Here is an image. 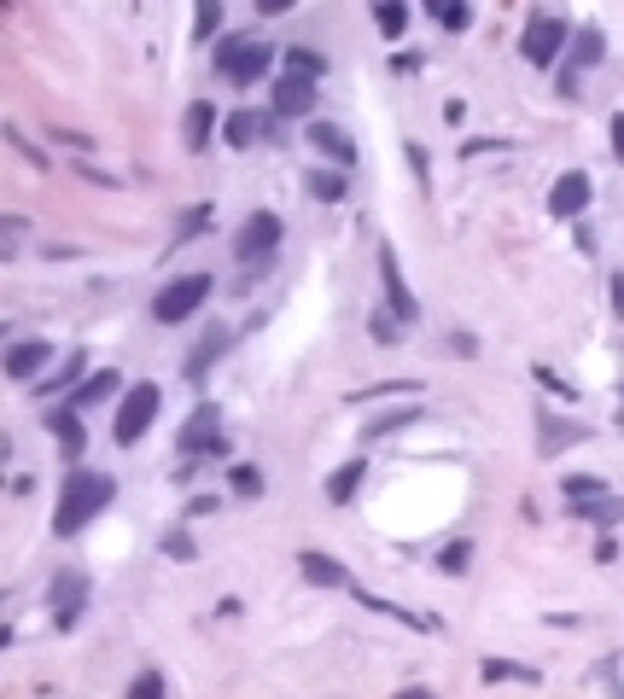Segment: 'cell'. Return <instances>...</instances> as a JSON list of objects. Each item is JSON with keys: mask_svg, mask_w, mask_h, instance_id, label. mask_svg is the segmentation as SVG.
Here are the masks:
<instances>
[{"mask_svg": "<svg viewBox=\"0 0 624 699\" xmlns=\"http://www.w3.org/2000/svg\"><path fill=\"white\" fill-rule=\"evenodd\" d=\"M117 496L111 472H94V466H70L65 472V490H59V507H53V531L59 536H76L94 513H105Z\"/></svg>", "mask_w": 624, "mask_h": 699, "instance_id": "obj_1", "label": "cell"}, {"mask_svg": "<svg viewBox=\"0 0 624 699\" xmlns=\"http://www.w3.org/2000/svg\"><path fill=\"white\" fill-rule=\"evenodd\" d=\"M210 298V274H181V280H170L158 298H152V315L164 321V327H181V321H193L199 309H205Z\"/></svg>", "mask_w": 624, "mask_h": 699, "instance_id": "obj_2", "label": "cell"}, {"mask_svg": "<svg viewBox=\"0 0 624 699\" xmlns=\"http://www.w3.org/2000/svg\"><path fill=\"white\" fill-rule=\"evenodd\" d=\"M205 455H228V437H222V408L216 402H199L181 426V461H205Z\"/></svg>", "mask_w": 624, "mask_h": 699, "instance_id": "obj_3", "label": "cell"}, {"mask_svg": "<svg viewBox=\"0 0 624 699\" xmlns=\"http://www.w3.org/2000/svg\"><path fill=\"white\" fill-rule=\"evenodd\" d=\"M158 402H164V391L152 385V379H140L135 391L123 397V408H117V426H111V437L129 449V443H140V437L152 432V420H158Z\"/></svg>", "mask_w": 624, "mask_h": 699, "instance_id": "obj_4", "label": "cell"}, {"mask_svg": "<svg viewBox=\"0 0 624 699\" xmlns=\"http://www.w3.org/2000/svg\"><path fill=\"white\" fill-rule=\"evenodd\" d=\"M280 233L286 228H280L275 210H251L240 222V233H234V257H240V263H269L280 251Z\"/></svg>", "mask_w": 624, "mask_h": 699, "instance_id": "obj_5", "label": "cell"}, {"mask_svg": "<svg viewBox=\"0 0 624 699\" xmlns=\"http://www.w3.org/2000/svg\"><path fill=\"white\" fill-rule=\"evenodd\" d=\"M275 65V47L269 41H222V53H216V70L228 76V82H257V76H269Z\"/></svg>", "mask_w": 624, "mask_h": 699, "instance_id": "obj_6", "label": "cell"}, {"mask_svg": "<svg viewBox=\"0 0 624 699\" xmlns=\"http://www.w3.org/2000/svg\"><path fill=\"white\" fill-rule=\"evenodd\" d=\"M520 47H525V59H531V65H555L560 53L572 47V30H566L560 18H531L525 35H520Z\"/></svg>", "mask_w": 624, "mask_h": 699, "instance_id": "obj_7", "label": "cell"}, {"mask_svg": "<svg viewBox=\"0 0 624 699\" xmlns=\"http://www.w3.org/2000/svg\"><path fill=\"white\" fill-rule=\"evenodd\" d=\"M47 606H53V618L70 630V624L82 618V606H88V577H82V571H53V583H47Z\"/></svg>", "mask_w": 624, "mask_h": 699, "instance_id": "obj_8", "label": "cell"}, {"mask_svg": "<svg viewBox=\"0 0 624 699\" xmlns=\"http://www.w3.org/2000/svg\"><path fill=\"white\" fill-rule=\"evenodd\" d=\"M380 280H385V303H391V315H397V321H415L420 303L409 298V280H403V268H397V251H391V245H380Z\"/></svg>", "mask_w": 624, "mask_h": 699, "instance_id": "obj_9", "label": "cell"}, {"mask_svg": "<svg viewBox=\"0 0 624 699\" xmlns=\"http://www.w3.org/2000/svg\"><path fill=\"white\" fill-rule=\"evenodd\" d=\"M228 344H234V333H228V327H205V333H199V344L187 350L181 373H187V379H205L210 367H216L222 356H228Z\"/></svg>", "mask_w": 624, "mask_h": 699, "instance_id": "obj_10", "label": "cell"}, {"mask_svg": "<svg viewBox=\"0 0 624 699\" xmlns=\"http://www.w3.org/2000/svg\"><path fill=\"white\" fill-rule=\"evenodd\" d=\"M315 105V76H292V70H280L275 82V117H304Z\"/></svg>", "mask_w": 624, "mask_h": 699, "instance_id": "obj_11", "label": "cell"}, {"mask_svg": "<svg viewBox=\"0 0 624 699\" xmlns=\"http://www.w3.org/2000/svg\"><path fill=\"white\" fill-rule=\"evenodd\" d=\"M584 204H590V175L584 169H566L555 181V193H549V210L572 222V216H584Z\"/></svg>", "mask_w": 624, "mask_h": 699, "instance_id": "obj_12", "label": "cell"}, {"mask_svg": "<svg viewBox=\"0 0 624 699\" xmlns=\"http://www.w3.org/2000/svg\"><path fill=\"white\" fill-rule=\"evenodd\" d=\"M601 53H607V47H601V35H595V30L572 35V47H566V70H560V94H572V76H578V70H590V65H601Z\"/></svg>", "mask_w": 624, "mask_h": 699, "instance_id": "obj_13", "label": "cell"}, {"mask_svg": "<svg viewBox=\"0 0 624 699\" xmlns=\"http://www.w3.org/2000/svg\"><path fill=\"white\" fill-rule=\"evenodd\" d=\"M269 123H275L269 111H228V117H222V140H228V146H257V140L269 134Z\"/></svg>", "mask_w": 624, "mask_h": 699, "instance_id": "obj_14", "label": "cell"}, {"mask_svg": "<svg viewBox=\"0 0 624 699\" xmlns=\"http://www.w3.org/2000/svg\"><path fill=\"white\" fill-rule=\"evenodd\" d=\"M304 140H310L321 158H333L339 169L356 164V146H350V134H345V129H333V123H310V134H304Z\"/></svg>", "mask_w": 624, "mask_h": 699, "instance_id": "obj_15", "label": "cell"}, {"mask_svg": "<svg viewBox=\"0 0 624 699\" xmlns=\"http://www.w3.org/2000/svg\"><path fill=\"white\" fill-rule=\"evenodd\" d=\"M298 566H304V577L310 583H321V589H350V571L333 560V554H315V548H304L298 554Z\"/></svg>", "mask_w": 624, "mask_h": 699, "instance_id": "obj_16", "label": "cell"}, {"mask_svg": "<svg viewBox=\"0 0 624 699\" xmlns=\"http://www.w3.org/2000/svg\"><path fill=\"white\" fill-rule=\"evenodd\" d=\"M47 426H53V437H59V449L76 461V455H82V443H88L82 420H76V408H53V414H47Z\"/></svg>", "mask_w": 624, "mask_h": 699, "instance_id": "obj_17", "label": "cell"}, {"mask_svg": "<svg viewBox=\"0 0 624 699\" xmlns=\"http://www.w3.org/2000/svg\"><path fill=\"white\" fill-rule=\"evenodd\" d=\"M41 367H47V344H35V338L6 350V373H12V379H35Z\"/></svg>", "mask_w": 624, "mask_h": 699, "instance_id": "obj_18", "label": "cell"}, {"mask_svg": "<svg viewBox=\"0 0 624 699\" xmlns=\"http://www.w3.org/2000/svg\"><path fill=\"white\" fill-rule=\"evenodd\" d=\"M444 30H467V18H473V0H420Z\"/></svg>", "mask_w": 624, "mask_h": 699, "instance_id": "obj_19", "label": "cell"}, {"mask_svg": "<svg viewBox=\"0 0 624 699\" xmlns=\"http://www.w3.org/2000/svg\"><path fill=\"white\" fill-rule=\"evenodd\" d=\"M280 70H292V76H315V82H321V76H327V59L310 53V47H286V53H280Z\"/></svg>", "mask_w": 624, "mask_h": 699, "instance_id": "obj_20", "label": "cell"}, {"mask_svg": "<svg viewBox=\"0 0 624 699\" xmlns=\"http://www.w3.org/2000/svg\"><path fill=\"white\" fill-rule=\"evenodd\" d=\"M210 123H216V117H210L205 100L187 105V146H193V152H205V146H210Z\"/></svg>", "mask_w": 624, "mask_h": 699, "instance_id": "obj_21", "label": "cell"}, {"mask_svg": "<svg viewBox=\"0 0 624 699\" xmlns=\"http://www.w3.org/2000/svg\"><path fill=\"white\" fill-rule=\"evenodd\" d=\"M304 187H310V199H321V204H339V199H345V175H339V169H315Z\"/></svg>", "mask_w": 624, "mask_h": 699, "instance_id": "obj_22", "label": "cell"}, {"mask_svg": "<svg viewBox=\"0 0 624 699\" xmlns=\"http://www.w3.org/2000/svg\"><path fill=\"white\" fill-rule=\"evenodd\" d=\"M374 18H380V35H385V41H397V35L409 30V12H403V0H374Z\"/></svg>", "mask_w": 624, "mask_h": 699, "instance_id": "obj_23", "label": "cell"}, {"mask_svg": "<svg viewBox=\"0 0 624 699\" xmlns=\"http://www.w3.org/2000/svg\"><path fill=\"white\" fill-rule=\"evenodd\" d=\"M117 385H123L117 373H94V379H82V385H76V408H94V402H105Z\"/></svg>", "mask_w": 624, "mask_h": 699, "instance_id": "obj_24", "label": "cell"}, {"mask_svg": "<svg viewBox=\"0 0 624 699\" xmlns=\"http://www.w3.org/2000/svg\"><path fill=\"white\" fill-rule=\"evenodd\" d=\"M584 426H560V420H549L543 414V455H555V449H566V443H584Z\"/></svg>", "mask_w": 624, "mask_h": 699, "instance_id": "obj_25", "label": "cell"}, {"mask_svg": "<svg viewBox=\"0 0 624 699\" xmlns=\"http://www.w3.org/2000/svg\"><path fill=\"white\" fill-rule=\"evenodd\" d=\"M362 472H368L362 461L339 466V472H333V484H327V496H333V501H350V496H356V484H362Z\"/></svg>", "mask_w": 624, "mask_h": 699, "instance_id": "obj_26", "label": "cell"}, {"mask_svg": "<svg viewBox=\"0 0 624 699\" xmlns=\"http://www.w3.org/2000/svg\"><path fill=\"white\" fill-rule=\"evenodd\" d=\"M578 513H584V519H595V525H619V519H624V501L619 496H601V501H584Z\"/></svg>", "mask_w": 624, "mask_h": 699, "instance_id": "obj_27", "label": "cell"}, {"mask_svg": "<svg viewBox=\"0 0 624 699\" xmlns=\"http://www.w3.org/2000/svg\"><path fill=\"white\" fill-rule=\"evenodd\" d=\"M170 688H164V676L158 670H140L135 682H129V699H164Z\"/></svg>", "mask_w": 624, "mask_h": 699, "instance_id": "obj_28", "label": "cell"}, {"mask_svg": "<svg viewBox=\"0 0 624 699\" xmlns=\"http://www.w3.org/2000/svg\"><path fill=\"white\" fill-rule=\"evenodd\" d=\"M508 676H514V682H537V670L508 665V659H490V665H485V682H508Z\"/></svg>", "mask_w": 624, "mask_h": 699, "instance_id": "obj_29", "label": "cell"}, {"mask_svg": "<svg viewBox=\"0 0 624 699\" xmlns=\"http://www.w3.org/2000/svg\"><path fill=\"white\" fill-rule=\"evenodd\" d=\"M560 490H566L572 501H601V496H607V484H601V478H566Z\"/></svg>", "mask_w": 624, "mask_h": 699, "instance_id": "obj_30", "label": "cell"}, {"mask_svg": "<svg viewBox=\"0 0 624 699\" xmlns=\"http://www.w3.org/2000/svg\"><path fill=\"white\" fill-rule=\"evenodd\" d=\"M438 566L450 571V577H461V571L473 566V548H467V542H450V548H444V554H438Z\"/></svg>", "mask_w": 624, "mask_h": 699, "instance_id": "obj_31", "label": "cell"}, {"mask_svg": "<svg viewBox=\"0 0 624 699\" xmlns=\"http://www.w3.org/2000/svg\"><path fill=\"white\" fill-rule=\"evenodd\" d=\"M216 24H222V0H199V24H193V35H199V41H210V35H216Z\"/></svg>", "mask_w": 624, "mask_h": 699, "instance_id": "obj_32", "label": "cell"}, {"mask_svg": "<svg viewBox=\"0 0 624 699\" xmlns=\"http://www.w3.org/2000/svg\"><path fill=\"white\" fill-rule=\"evenodd\" d=\"M228 478H234L240 496H263V472L257 466H228Z\"/></svg>", "mask_w": 624, "mask_h": 699, "instance_id": "obj_33", "label": "cell"}, {"mask_svg": "<svg viewBox=\"0 0 624 699\" xmlns=\"http://www.w3.org/2000/svg\"><path fill=\"white\" fill-rule=\"evenodd\" d=\"M76 373H82V350H70L65 367H59V373H47V391H65V385H76Z\"/></svg>", "mask_w": 624, "mask_h": 699, "instance_id": "obj_34", "label": "cell"}, {"mask_svg": "<svg viewBox=\"0 0 624 699\" xmlns=\"http://www.w3.org/2000/svg\"><path fill=\"white\" fill-rule=\"evenodd\" d=\"M409 420H420L415 408H397V414H380V420H368V437H380V432H397V426H409Z\"/></svg>", "mask_w": 624, "mask_h": 699, "instance_id": "obj_35", "label": "cell"}, {"mask_svg": "<svg viewBox=\"0 0 624 699\" xmlns=\"http://www.w3.org/2000/svg\"><path fill=\"white\" fill-rule=\"evenodd\" d=\"M164 554H170V560H193L199 548H193V536H187V531H170V536H164Z\"/></svg>", "mask_w": 624, "mask_h": 699, "instance_id": "obj_36", "label": "cell"}, {"mask_svg": "<svg viewBox=\"0 0 624 699\" xmlns=\"http://www.w3.org/2000/svg\"><path fill=\"white\" fill-rule=\"evenodd\" d=\"M368 327H374V338H380V344H397V315H374Z\"/></svg>", "mask_w": 624, "mask_h": 699, "instance_id": "obj_37", "label": "cell"}, {"mask_svg": "<svg viewBox=\"0 0 624 699\" xmlns=\"http://www.w3.org/2000/svg\"><path fill=\"white\" fill-rule=\"evenodd\" d=\"M292 6H298V0H257V12H263V18H280V12H292Z\"/></svg>", "mask_w": 624, "mask_h": 699, "instance_id": "obj_38", "label": "cell"}, {"mask_svg": "<svg viewBox=\"0 0 624 699\" xmlns=\"http://www.w3.org/2000/svg\"><path fill=\"white\" fill-rule=\"evenodd\" d=\"M607 292H613V315L624 321V274H613V280H607Z\"/></svg>", "mask_w": 624, "mask_h": 699, "instance_id": "obj_39", "label": "cell"}, {"mask_svg": "<svg viewBox=\"0 0 624 699\" xmlns=\"http://www.w3.org/2000/svg\"><path fill=\"white\" fill-rule=\"evenodd\" d=\"M613 152H619V158H624V111H619V117H613Z\"/></svg>", "mask_w": 624, "mask_h": 699, "instance_id": "obj_40", "label": "cell"}]
</instances>
